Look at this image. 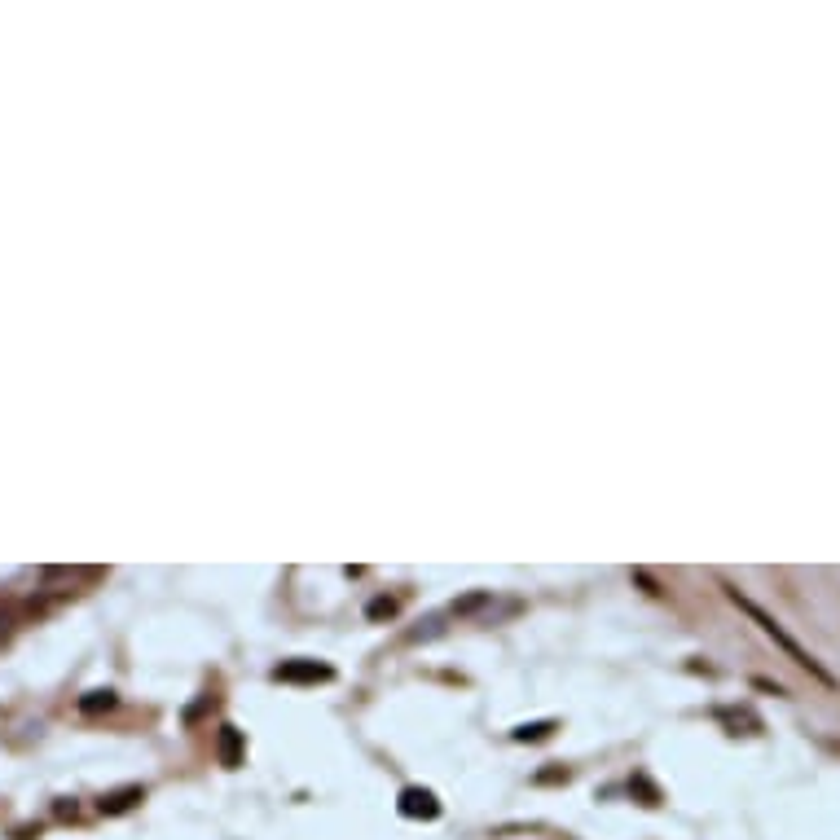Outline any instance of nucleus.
Masks as SVG:
<instances>
[{"label": "nucleus", "mask_w": 840, "mask_h": 840, "mask_svg": "<svg viewBox=\"0 0 840 840\" xmlns=\"http://www.w3.org/2000/svg\"><path fill=\"white\" fill-rule=\"evenodd\" d=\"M141 801H146V788H141V783H128V788H115V792H106V797L97 801V810H102L106 819H115V814H128V810H137Z\"/></svg>", "instance_id": "obj_4"}, {"label": "nucleus", "mask_w": 840, "mask_h": 840, "mask_svg": "<svg viewBox=\"0 0 840 840\" xmlns=\"http://www.w3.org/2000/svg\"><path fill=\"white\" fill-rule=\"evenodd\" d=\"M550 731H555V722H528L515 731V744H537V739H546Z\"/></svg>", "instance_id": "obj_7"}, {"label": "nucleus", "mask_w": 840, "mask_h": 840, "mask_svg": "<svg viewBox=\"0 0 840 840\" xmlns=\"http://www.w3.org/2000/svg\"><path fill=\"white\" fill-rule=\"evenodd\" d=\"M480 603H489V594H471V599L453 603V612H458V616H462V612H475V607H480Z\"/></svg>", "instance_id": "obj_10"}, {"label": "nucleus", "mask_w": 840, "mask_h": 840, "mask_svg": "<svg viewBox=\"0 0 840 840\" xmlns=\"http://www.w3.org/2000/svg\"><path fill=\"white\" fill-rule=\"evenodd\" d=\"M273 678H278V682H330V678H335V669L317 665V660H286V665L273 669Z\"/></svg>", "instance_id": "obj_2"}, {"label": "nucleus", "mask_w": 840, "mask_h": 840, "mask_svg": "<svg viewBox=\"0 0 840 840\" xmlns=\"http://www.w3.org/2000/svg\"><path fill=\"white\" fill-rule=\"evenodd\" d=\"M401 814L405 819H440V801H436V792H427V788H405L401 792Z\"/></svg>", "instance_id": "obj_3"}, {"label": "nucleus", "mask_w": 840, "mask_h": 840, "mask_svg": "<svg viewBox=\"0 0 840 840\" xmlns=\"http://www.w3.org/2000/svg\"><path fill=\"white\" fill-rule=\"evenodd\" d=\"M392 612H396V603H392V599H374V603L366 607V616H370V621H383V616H392Z\"/></svg>", "instance_id": "obj_9"}, {"label": "nucleus", "mask_w": 840, "mask_h": 840, "mask_svg": "<svg viewBox=\"0 0 840 840\" xmlns=\"http://www.w3.org/2000/svg\"><path fill=\"white\" fill-rule=\"evenodd\" d=\"M634 581H638V585H647V594H660V585H656V581H651V577H647V572H643V568H638V572H634Z\"/></svg>", "instance_id": "obj_12"}, {"label": "nucleus", "mask_w": 840, "mask_h": 840, "mask_svg": "<svg viewBox=\"0 0 840 840\" xmlns=\"http://www.w3.org/2000/svg\"><path fill=\"white\" fill-rule=\"evenodd\" d=\"M722 590H726V599H731L735 607H744V612H748V616H753V621H757L761 629H766V634H770V638H775V643H779L783 651H788V660H792V665H801L805 673H814V678H819V682H823V687H836V678H832V673H827V669L819 665V660H814V656H810V651H805V647L797 643V638H792V634H788V629H783V625L775 621V616H770V612H766V607H757L753 599H748V594H739V590H735V585H726V581H722Z\"/></svg>", "instance_id": "obj_1"}, {"label": "nucleus", "mask_w": 840, "mask_h": 840, "mask_svg": "<svg viewBox=\"0 0 840 840\" xmlns=\"http://www.w3.org/2000/svg\"><path fill=\"white\" fill-rule=\"evenodd\" d=\"M119 695L115 691H88L80 700V713H102V709H115Z\"/></svg>", "instance_id": "obj_6"}, {"label": "nucleus", "mask_w": 840, "mask_h": 840, "mask_svg": "<svg viewBox=\"0 0 840 840\" xmlns=\"http://www.w3.org/2000/svg\"><path fill=\"white\" fill-rule=\"evenodd\" d=\"M9 638H14V616H9V612H0V647H5Z\"/></svg>", "instance_id": "obj_11"}, {"label": "nucleus", "mask_w": 840, "mask_h": 840, "mask_svg": "<svg viewBox=\"0 0 840 840\" xmlns=\"http://www.w3.org/2000/svg\"><path fill=\"white\" fill-rule=\"evenodd\" d=\"M242 761V735L234 726H220V766H238Z\"/></svg>", "instance_id": "obj_5"}, {"label": "nucleus", "mask_w": 840, "mask_h": 840, "mask_svg": "<svg viewBox=\"0 0 840 840\" xmlns=\"http://www.w3.org/2000/svg\"><path fill=\"white\" fill-rule=\"evenodd\" d=\"M440 634H445V621H440V616H427V621H418L410 643H431V638H440Z\"/></svg>", "instance_id": "obj_8"}]
</instances>
